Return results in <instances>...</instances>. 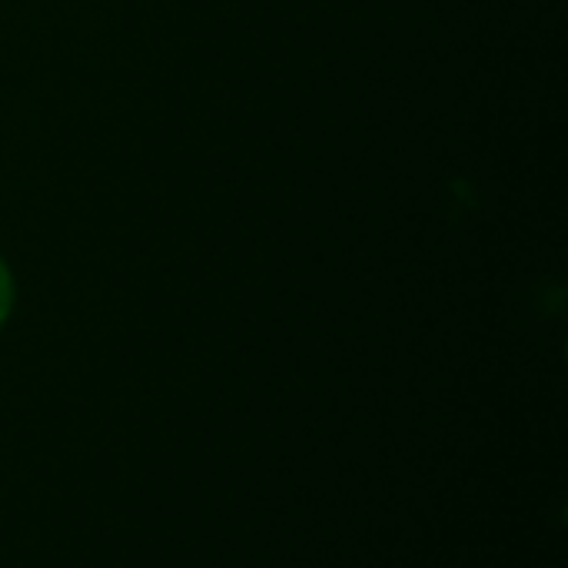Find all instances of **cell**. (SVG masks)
<instances>
[{"label": "cell", "instance_id": "cell-1", "mask_svg": "<svg viewBox=\"0 0 568 568\" xmlns=\"http://www.w3.org/2000/svg\"><path fill=\"white\" fill-rule=\"evenodd\" d=\"M10 300H13L10 273H7V270H3V263H0V323H3V316H7V310H10Z\"/></svg>", "mask_w": 568, "mask_h": 568}]
</instances>
